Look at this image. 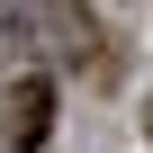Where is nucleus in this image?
<instances>
[{
    "label": "nucleus",
    "instance_id": "1",
    "mask_svg": "<svg viewBox=\"0 0 153 153\" xmlns=\"http://www.w3.org/2000/svg\"><path fill=\"white\" fill-rule=\"evenodd\" d=\"M45 117H54L45 72H27V81H9V90H0V135H9L18 153H36V144H45Z\"/></svg>",
    "mask_w": 153,
    "mask_h": 153
},
{
    "label": "nucleus",
    "instance_id": "2",
    "mask_svg": "<svg viewBox=\"0 0 153 153\" xmlns=\"http://www.w3.org/2000/svg\"><path fill=\"white\" fill-rule=\"evenodd\" d=\"M144 135H153V117H144Z\"/></svg>",
    "mask_w": 153,
    "mask_h": 153
}]
</instances>
